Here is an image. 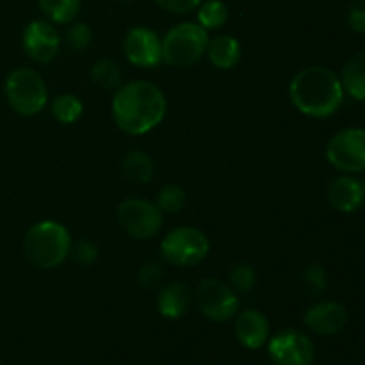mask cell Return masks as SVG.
Segmentation results:
<instances>
[{
	"label": "cell",
	"instance_id": "cell-8",
	"mask_svg": "<svg viewBox=\"0 0 365 365\" xmlns=\"http://www.w3.org/2000/svg\"><path fill=\"white\" fill-rule=\"evenodd\" d=\"M116 217L120 227L130 237L146 241L163 228L164 214L153 202L141 198H127L118 205Z\"/></svg>",
	"mask_w": 365,
	"mask_h": 365
},
{
	"label": "cell",
	"instance_id": "cell-26",
	"mask_svg": "<svg viewBox=\"0 0 365 365\" xmlns=\"http://www.w3.org/2000/svg\"><path fill=\"white\" fill-rule=\"evenodd\" d=\"M61 39L66 43L71 52H84L91 45L93 31L84 21H71V24H68L66 32Z\"/></svg>",
	"mask_w": 365,
	"mask_h": 365
},
{
	"label": "cell",
	"instance_id": "cell-18",
	"mask_svg": "<svg viewBox=\"0 0 365 365\" xmlns=\"http://www.w3.org/2000/svg\"><path fill=\"white\" fill-rule=\"evenodd\" d=\"M341 82L346 95L365 102V50L353 53L346 61L341 71Z\"/></svg>",
	"mask_w": 365,
	"mask_h": 365
},
{
	"label": "cell",
	"instance_id": "cell-21",
	"mask_svg": "<svg viewBox=\"0 0 365 365\" xmlns=\"http://www.w3.org/2000/svg\"><path fill=\"white\" fill-rule=\"evenodd\" d=\"M52 116L63 125H73L84 113V103L73 93H61L50 103Z\"/></svg>",
	"mask_w": 365,
	"mask_h": 365
},
{
	"label": "cell",
	"instance_id": "cell-3",
	"mask_svg": "<svg viewBox=\"0 0 365 365\" xmlns=\"http://www.w3.org/2000/svg\"><path fill=\"white\" fill-rule=\"evenodd\" d=\"M71 234L63 223L43 220L32 225L24 237V255L36 269H56L71 253Z\"/></svg>",
	"mask_w": 365,
	"mask_h": 365
},
{
	"label": "cell",
	"instance_id": "cell-24",
	"mask_svg": "<svg viewBox=\"0 0 365 365\" xmlns=\"http://www.w3.org/2000/svg\"><path fill=\"white\" fill-rule=\"evenodd\" d=\"M298 285L303 294L309 296V298H317V296H321L327 291V271H324V267L319 262L307 264L302 269V273H299Z\"/></svg>",
	"mask_w": 365,
	"mask_h": 365
},
{
	"label": "cell",
	"instance_id": "cell-25",
	"mask_svg": "<svg viewBox=\"0 0 365 365\" xmlns=\"http://www.w3.org/2000/svg\"><path fill=\"white\" fill-rule=\"evenodd\" d=\"M185 191L177 184H166L157 192L155 205L163 210V214H178L185 205Z\"/></svg>",
	"mask_w": 365,
	"mask_h": 365
},
{
	"label": "cell",
	"instance_id": "cell-10",
	"mask_svg": "<svg viewBox=\"0 0 365 365\" xmlns=\"http://www.w3.org/2000/svg\"><path fill=\"white\" fill-rule=\"evenodd\" d=\"M267 353L274 365H312L316 360L312 339L294 328H285L269 337Z\"/></svg>",
	"mask_w": 365,
	"mask_h": 365
},
{
	"label": "cell",
	"instance_id": "cell-23",
	"mask_svg": "<svg viewBox=\"0 0 365 365\" xmlns=\"http://www.w3.org/2000/svg\"><path fill=\"white\" fill-rule=\"evenodd\" d=\"M91 81L106 91H116L123 84V71L114 61L100 59L91 66Z\"/></svg>",
	"mask_w": 365,
	"mask_h": 365
},
{
	"label": "cell",
	"instance_id": "cell-22",
	"mask_svg": "<svg viewBox=\"0 0 365 365\" xmlns=\"http://www.w3.org/2000/svg\"><path fill=\"white\" fill-rule=\"evenodd\" d=\"M228 21V7L223 0H203L196 9V24L205 31H220Z\"/></svg>",
	"mask_w": 365,
	"mask_h": 365
},
{
	"label": "cell",
	"instance_id": "cell-6",
	"mask_svg": "<svg viewBox=\"0 0 365 365\" xmlns=\"http://www.w3.org/2000/svg\"><path fill=\"white\" fill-rule=\"evenodd\" d=\"M210 253V241L196 227H178L168 232L160 241V255L177 267H192L202 264Z\"/></svg>",
	"mask_w": 365,
	"mask_h": 365
},
{
	"label": "cell",
	"instance_id": "cell-19",
	"mask_svg": "<svg viewBox=\"0 0 365 365\" xmlns=\"http://www.w3.org/2000/svg\"><path fill=\"white\" fill-rule=\"evenodd\" d=\"M121 170L125 177L134 184H148L155 173V164L145 150L134 148L125 153L121 160Z\"/></svg>",
	"mask_w": 365,
	"mask_h": 365
},
{
	"label": "cell",
	"instance_id": "cell-27",
	"mask_svg": "<svg viewBox=\"0 0 365 365\" xmlns=\"http://www.w3.org/2000/svg\"><path fill=\"white\" fill-rule=\"evenodd\" d=\"M257 284V271L252 264L237 262L230 267L228 273V285L235 292H248L255 287Z\"/></svg>",
	"mask_w": 365,
	"mask_h": 365
},
{
	"label": "cell",
	"instance_id": "cell-15",
	"mask_svg": "<svg viewBox=\"0 0 365 365\" xmlns=\"http://www.w3.org/2000/svg\"><path fill=\"white\" fill-rule=\"evenodd\" d=\"M328 200L331 207L342 214H353L365 203V182L353 175H342L328 185Z\"/></svg>",
	"mask_w": 365,
	"mask_h": 365
},
{
	"label": "cell",
	"instance_id": "cell-1",
	"mask_svg": "<svg viewBox=\"0 0 365 365\" xmlns=\"http://www.w3.org/2000/svg\"><path fill=\"white\" fill-rule=\"evenodd\" d=\"M168 110L163 89L150 81H130L114 91L110 113L116 127L128 135H143L160 125Z\"/></svg>",
	"mask_w": 365,
	"mask_h": 365
},
{
	"label": "cell",
	"instance_id": "cell-5",
	"mask_svg": "<svg viewBox=\"0 0 365 365\" xmlns=\"http://www.w3.org/2000/svg\"><path fill=\"white\" fill-rule=\"evenodd\" d=\"M7 103L20 116H36L48 103V89L41 75L32 68H16L4 84Z\"/></svg>",
	"mask_w": 365,
	"mask_h": 365
},
{
	"label": "cell",
	"instance_id": "cell-30",
	"mask_svg": "<svg viewBox=\"0 0 365 365\" xmlns=\"http://www.w3.org/2000/svg\"><path fill=\"white\" fill-rule=\"evenodd\" d=\"M160 9L171 14H189L198 9L203 0H153Z\"/></svg>",
	"mask_w": 365,
	"mask_h": 365
},
{
	"label": "cell",
	"instance_id": "cell-20",
	"mask_svg": "<svg viewBox=\"0 0 365 365\" xmlns=\"http://www.w3.org/2000/svg\"><path fill=\"white\" fill-rule=\"evenodd\" d=\"M39 9L53 25H68L75 21L82 7V0H38Z\"/></svg>",
	"mask_w": 365,
	"mask_h": 365
},
{
	"label": "cell",
	"instance_id": "cell-13",
	"mask_svg": "<svg viewBox=\"0 0 365 365\" xmlns=\"http://www.w3.org/2000/svg\"><path fill=\"white\" fill-rule=\"evenodd\" d=\"M349 321V312L339 302H319L310 307L303 316V324L316 335L330 337L337 335L346 328Z\"/></svg>",
	"mask_w": 365,
	"mask_h": 365
},
{
	"label": "cell",
	"instance_id": "cell-4",
	"mask_svg": "<svg viewBox=\"0 0 365 365\" xmlns=\"http://www.w3.org/2000/svg\"><path fill=\"white\" fill-rule=\"evenodd\" d=\"M209 31L196 21H182L163 38V63L173 68H187L207 53Z\"/></svg>",
	"mask_w": 365,
	"mask_h": 365
},
{
	"label": "cell",
	"instance_id": "cell-31",
	"mask_svg": "<svg viewBox=\"0 0 365 365\" xmlns=\"http://www.w3.org/2000/svg\"><path fill=\"white\" fill-rule=\"evenodd\" d=\"M346 21L348 27L356 34H364L365 32V0H356L349 6L348 14H346Z\"/></svg>",
	"mask_w": 365,
	"mask_h": 365
},
{
	"label": "cell",
	"instance_id": "cell-16",
	"mask_svg": "<svg viewBox=\"0 0 365 365\" xmlns=\"http://www.w3.org/2000/svg\"><path fill=\"white\" fill-rule=\"evenodd\" d=\"M195 303L192 291L182 282H170L157 296V310L166 319H180Z\"/></svg>",
	"mask_w": 365,
	"mask_h": 365
},
{
	"label": "cell",
	"instance_id": "cell-28",
	"mask_svg": "<svg viewBox=\"0 0 365 365\" xmlns=\"http://www.w3.org/2000/svg\"><path fill=\"white\" fill-rule=\"evenodd\" d=\"M163 278H164V267L163 264L157 262V260H148V262H145L141 267H139L138 280H139V285H143L145 289L159 287Z\"/></svg>",
	"mask_w": 365,
	"mask_h": 365
},
{
	"label": "cell",
	"instance_id": "cell-9",
	"mask_svg": "<svg viewBox=\"0 0 365 365\" xmlns=\"http://www.w3.org/2000/svg\"><path fill=\"white\" fill-rule=\"evenodd\" d=\"M327 160L344 175L365 171V128L351 127L331 135L327 145Z\"/></svg>",
	"mask_w": 365,
	"mask_h": 365
},
{
	"label": "cell",
	"instance_id": "cell-33",
	"mask_svg": "<svg viewBox=\"0 0 365 365\" xmlns=\"http://www.w3.org/2000/svg\"><path fill=\"white\" fill-rule=\"evenodd\" d=\"M0 365H2V362H0Z\"/></svg>",
	"mask_w": 365,
	"mask_h": 365
},
{
	"label": "cell",
	"instance_id": "cell-7",
	"mask_svg": "<svg viewBox=\"0 0 365 365\" xmlns=\"http://www.w3.org/2000/svg\"><path fill=\"white\" fill-rule=\"evenodd\" d=\"M200 314L212 323H227L239 312V296L220 278H203L192 292Z\"/></svg>",
	"mask_w": 365,
	"mask_h": 365
},
{
	"label": "cell",
	"instance_id": "cell-14",
	"mask_svg": "<svg viewBox=\"0 0 365 365\" xmlns=\"http://www.w3.org/2000/svg\"><path fill=\"white\" fill-rule=\"evenodd\" d=\"M234 334L239 344L246 349H260L271 337V327L267 317L260 310L248 309L237 312L234 323Z\"/></svg>",
	"mask_w": 365,
	"mask_h": 365
},
{
	"label": "cell",
	"instance_id": "cell-2",
	"mask_svg": "<svg viewBox=\"0 0 365 365\" xmlns=\"http://www.w3.org/2000/svg\"><path fill=\"white\" fill-rule=\"evenodd\" d=\"M344 96L341 77L321 64L299 70L289 84V98L296 110L316 120L334 116L341 109Z\"/></svg>",
	"mask_w": 365,
	"mask_h": 365
},
{
	"label": "cell",
	"instance_id": "cell-12",
	"mask_svg": "<svg viewBox=\"0 0 365 365\" xmlns=\"http://www.w3.org/2000/svg\"><path fill=\"white\" fill-rule=\"evenodd\" d=\"M61 45H63V39H61L59 31L46 18L29 21L21 34V46L25 53L39 64H46L56 59Z\"/></svg>",
	"mask_w": 365,
	"mask_h": 365
},
{
	"label": "cell",
	"instance_id": "cell-11",
	"mask_svg": "<svg viewBox=\"0 0 365 365\" xmlns=\"http://www.w3.org/2000/svg\"><path fill=\"white\" fill-rule=\"evenodd\" d=\"M123 52L130 64L138 68H157L163 64V38L153 29L138 25L128 29L123 38Z\"/></svg>",
	"mask_w": 365,
	"mask_h": 365
},
{
	"label": "cell",
	"instance_id": "cell-29",
	"mask_svg": "<svg viewBox=\"0 0 365 365\" xmlns=\"http://www.w3.org/2000/svg\"><path fill=\"white\" fill-rule=\"evenodd\" d=\"M70 257H73L78 266H91L98 259V246L89 239H82V241L71 245Z\"/></svg>",
	"mask_w": 365,
	"mask_h": 365
},
{
	"label": "cell",
	"instance_id": "cell-32",
	"mask_svg": "<svg viewBox=\"0 0 365 365\" xmlns=\"http://www.w3.org/2000/svg\"><path fill=\"white\" fill-rule=\"evenodd\" d=\"M118 2H130V0H118Z\"/></svg>",
	"mask_w": 365,
	"mask_h": 365
},
{
	"label": "cell",
	"instance_id": "cell-17",
	"mask_svg": "<svg viewBox=\"0 0 365 365\" xmlns=\"http://www.w3.org/2000/svg\"><path fill=\"white\" fill-rule=\"evenodd\" d=\"M241 53L242 48L237 38L230 34H217L216 38L209 39L205 56L217 70H232L241 61Z\"/></svg>",
	"mask_w": 365,
	"mask_h": 365
}]
</instances>
